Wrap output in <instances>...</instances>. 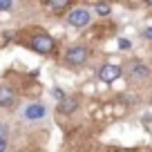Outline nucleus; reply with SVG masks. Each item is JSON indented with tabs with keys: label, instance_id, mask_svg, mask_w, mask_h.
<instances>
[{
	"label": "nucleus",
	"instance_id": "obj_1",
	"mask_svg": "<svg viewBox=\"0 0 152 152\" xmlns=\"http://www.w3.org/2000/svg\"><path fill=\"white\" fill-rule=\"evenodd\" d=\"M29 47H31L36 54H52L54 49H56V40L45 31H36L31 38H29Z\"/></svg>",
	"mask_w": 152,
	"mask_h": 152
},
{
	"label": "nucleus",
	"instance_id": "obj_2",
	"mask_svg": "<svg viewBox=\"0 0 152 152\" xmlns=\"http://www.w3.org/2000/svg\"><path fill=\"white\" fill-rule=\"evenodd\" d=\"M90 58V49L83 47V45H74L65 52V63L67 65H83Z\"/></svg>",
	"mask_w": 152,
	"mask_h": 152
},
{
	"label": "nucleus",
	"instance_id": "obj_3",
	"mask_svg": "<svg viewBox=\"0 0 152 152\" xmlns=\"http://www.w3.org/2000/svg\"><path fill=\"white\" fill-rule=\"evenodd\" d=\"M92 20L90 11L87 9H72L69 14H67V23L72 25V27H87Z\"/></svg>",
	"mask_w": 152,
	"mask_h": 152
},
{
	"label": "nucleus",
	"instance_id": "obj_4",
	"mask_svg": "<svg viewBox=\"0 0 152 152\" xmlns=\"http://www.w3.org/2000/svg\"><path fill=\"white\" fill-rule=\"evenodd\" d=\"M121 74H123V69H121L119 65H110V63H107V65H103V67L99 69V78H101L103 83H112V81H116Z\"/></svg>",
	"mask_w": 152,
	"mask_h": 152
},
{
	"label": "nucleus",
	"instance_id": "obj_5",
	"mask_svg": "<svg viewBox=\"0 0 152 152\" xmlns=\"http://www.w3.org/2000/svg\"><path fill=\"white\" fill-rule=\"evenodd\" d=\"M45 114H47V110H45L43 103H31L25 107V119H29V121H38V119H43Z\"/></svg>",
	"mask_w": 152,
	"mask_h": 152
},
{
	"label": "nucleus",
	"instance_id": "obj_6",
	"mask_svg": "<svg viewBox=\"0 0 152 152\" xmlns=\"http://www.w3.org/2000/svg\"><path fill=\"white\" fill-rule=\"evenodd\" d=\"M78 107V96H63L58 103V114H72Z\"/></svg>",
	"mask_w": 152,
	"mask_h": 152
},
{
	"label": "nucleus",
	"instance_id": "obj_7",
	"mask_svg": "<svg viewBox=\"0 0 152 152\" xmlns=\"http://www.w3.org/2000/svg\"><path fill=\"white\" fill-rule=\"evenodd\" d=\"M16 103V94L11 87L7 85H0V110H5V107H14Z\"/></svg>",
	"mask_w": 152,
	"mask_h": 152
},
{
	"label": "nucleus",
	"instance_id": "obj_8",
	"mask_svg": "<svg viewBox=\"0 0 152 152\" xmlns=\"http://www.w3.org/2000/svg\"><path fill=\"white\" fill-rule=\"evenodd\" d=\"M45 7L52 9L54 14H63V11H67L72 7V2H67V0H49V2H45Z\"/></svg>",
	"mask_w": 152,
	"mask_h": 152
},
{
	"label": "nucleus",
	"instance_id": "obj_9",
	"mask_svg": "<svg viewBox=\"0 0 152 152\" xmlns=\"http://www.w3.org/2000/svg\"><path fill=\"white\" fill-rule=\"evenodd\" d=\"M132 74L137 76V78H148V76H150V69H148L145 63L134 61V63H132Z\"/></svg>",
	"mask_w": 152,
	"mask_h": 152
},
{
	"label": "nucleus",
	"instance_id": "obj_10",
	"mask_svg": "<svg viewBox=\"0 0 152 152\" xmlns=\"http://www.w3.org/2000/svg\"><path fill=\"white\" fill-rule=\"evenodd\" d=\"M94 11H96L99 16H110L112 5H110V2H96V5H94Z\"/></svg>",
	"mask_w": 152,
	"mask_h": 152
},
{
	"label": "nucleus",
	"instance_id": "obj_11",
	"mask_svg": "<svg viewBox=\"0 0 152 152\" xmlns=\"http://www.w3.org/2000/svg\"><path fill=\"white\" fill-rule=\"evenodd\" d=\"M14 9V2L11 0H0V11H9Z\"/></svg>",
	"mask_w": 152,
	"mask_h": 152
},
{
	"label": "nucleus",
	"instance_id": "obj_12",
	"mask_svg": "<svg viewBox=\"0 0 152 152\" xmlns=\"http://www.w3.org/2000/svg\"><path fill=\"white\" fill-rule=\"evenodd\" d=\"M7 134H9V128L5 123H0V139H7Z\"/></svg>",
	"mask_w": 152,
	"mask_h": 152
},
{
	"label": "nucleus",
	"instance_id": "obj_13",
	"mask_svg": "<svg viewBox=\"0 0 152 152\" xmlns=\"http://www.w3.org/2000/svg\"><path fill=\"white\" fill-rule=\"evenodd\" d=\"M119 47H121V49H128V47H130V40H125V38H119Z\"/></svg>",
	"mask_w": 152,
	"mask_h": 152
},
{
	"label": "nucleus",
	"instance_id": "obj_14",
	"mask_svg": "<svg viewBox=\"0 0 152 152\" xmlns=\"http://www.w3.org/2000/svg\"><path fill=\"white\" fill-rule=\"evenodd\" d=\"M143 36H145L148 40H152V25H150V27H145V31H143Z\"/></svg>",
	"mask_w": 152,
	"mask_h": 152
},
{
	"label": "nucleus",
	"instance_id": "obj_15",
	"mask_svg": "<svg viewBox=\"0 0 152 152\" xmlns=\"http://www.w3.org/2000/svg\"><path fill=\"white\" fill-rule=\"evenodd\" d=\"M7 150V139H0V152Z\"/></svg>",
	"mask_w": 152,
	"mask_h": 152
}]
</instances>
